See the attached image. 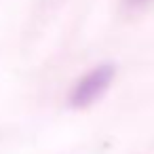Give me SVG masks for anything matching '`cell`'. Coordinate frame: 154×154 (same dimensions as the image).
<instances>
[{
    "label": "cell",
    "mask_w": 154,
    "mask_h": 154,
    "mask_svg": "<svg viewBox=\"0 0 154 154\" xmlns=\"http://www.w3.org/2000/svg\"><path fill=\"white\" fill-rule=\"evenodd\" d=\"M114 78V63H99L97 68L89 70L72 89L70 93V103L72 106H89L95 101L112 82Z\"/></svg>",
    "instance_id": "obj_1"
},
{
    "label": "cell",
    "mask_w": 154,
    "mask_h": 154,
    "mask_svg": "<svg viewBox=\"0 0 154 154\" xmlns=\"http://www.w3.org/2000/svg\"><path fill=\"white\" fill-rule=\"evenodd\" d=\"M141 2H146V0H127V5H141Z\"/></svg>",
    "instance_id": "obj_2"
}]
</instances>
